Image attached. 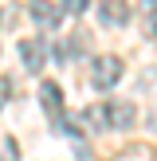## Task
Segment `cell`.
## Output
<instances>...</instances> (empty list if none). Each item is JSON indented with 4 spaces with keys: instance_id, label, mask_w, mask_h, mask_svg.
Here are the masks:
<instances>
[{
    "instance_id": "cell-1",
    "label": "cell",
    "mask_w": 157,
    "mask_h": 161,
    "mask_svg": "<svg viewBox=\"0 0 157 161\" xmlns=\"http://www.w3.org/2000/svg\"><path fill=\"white\" fill-rule=\"evenodd\" d=\"M122 71H126L122 55H94V63H90V86L94 91H114V86L122 83Z\"/></svg>"
},
{
    "instance_id": "cell-2",
    "label": "cell",
    "mask_w": 157,
    "mask_h": 161,
    "mask_svg": "<svg viewBox=\"0 0 157 161\" xmlns=\"http://www.w3.org/2000/svg\"><path fill=\"white\" fill-rule=\"evenodd\" d=\"M39 106L47 110V118H51L55 130H71L67 118H63V91H59V83H51V79L39 83Z\"/></svg>"
},
{
    "instance_id": "cell-3",
    "label": "cell",
    "mask_w": 157,
    "mask_h": 161,
    "mask_svg": "<svg viewBox=\"0 0 157 161\" xmlns=\"http://www.w3.org/2000/svg\"><path fill=\"white\" fill-rule=\"evenodd\" d=\"M102 126L106 130H130L133 122H138V110H133V102H102Z\"/></svg>"
},
{
    "instance_id": "cell-4",
    "label": "cell",
    "mask_w": 157,
    "mask_h": 161,
    "mask_svg": "<svg viewBox=\"0 0 157 161\" xmlns=\"http://www.w3.org/2000/svg\"><path fill=\"white\" fill-rule=\"evenodd\" d=\"M63 16H67L63 12V0H31V20H35L39 28H47V31L59 28Z\"/></svg>"
},
{
    "instance_id": "cell-5",
    "label": "cell",
    "mask_w": 157,
    "mask_h": 161,
    "mask_svg": "<svg viewBox=\"0 0 157 161\" xmlns=\"http://www.w3.org/2000/svg\"><path fill=\"white\" fill-rule=\"evenodd\" d=\"M98 20L106 28H126L130 24V4L126 0H98Z\"/></svg>"
},
{
    "instance_id": "cell-6",
    "label": "cell",
    "mask_w": 157,
    "mask_h": 161,
    "mask_svg": "<svg viewBox=\"0 0 157 161\" xmlns=\"http://www.w3.org/2000/svg\"><path fill=\"white\" fill-rule=\"evenodd\" d=\"M16 51H20V59H24L28 71H43V67H47V47L39 43V39H20Z\"/></svg>"
},
{
    "instance_id": "cell-7",
    "label": "cell",
    "mask_w": 157,
    "mask_h": 161,
    "mask_svg": "<svg viewBox=\"0 0 157 161\" xmlns=\"http://www.w3.org/2000/svg\"><path fill=\"white\" fill-rule=\"evenodd\" d=\"M0 161H20V146H16V138H0Z\"/></svg>"
},
{
    "instance_id": "cell-8",
    "label": "cell",
    "mask_w": 157,
    "mask_h": 161,
    "mask_svg": "<svg viewBox=\"0 0 157 161\" xmlns=\"http://www.w3.org/2000/svg\"><path fill=\"white\" fill-rule=\"evenodd\" d=\"M86 4H90V0H63V12H67V16H83Z\"/></svg>"
},
{
    "instance_id": "cell-9",
    "label": "cell",
    "mask_w": 157,
    "mask_h": 161,
    "mask_svg": "<svg viewBox=\"0 0 157 161\" xmlns=\"http://www.w3.org/2000/svg\"><path fill=\"white\" fill-rule=\"evenodd\" d=\"M12 98V83L8 79H0V114H4V102Z\"/></svg>"
},
{
    "instance_id": "cell-10",
    "label": "cell",
    "mask_w": 157,
    "mask_h": 161,
    "mask_svg": "<svg viewBox=\"0 0 157 161\" xmlns=\"http://www.w3.org/2000/svg\"><path fill=\"white\" fill-rule=\"evenodd\" d=\"M141 16H145V31L157 36V12H141Z\"/></svg>"
},
{
    "instance_id": "cell-11",
    "label": "cell",
    "mask_w": 157,
    "mask_h": 161,
    "mask_svg": "<svg viewBox=\"0 0 157 161\" xmlns=\"http://www.w3.org/2000/svg\"><path fill=\"white\" fill-rule=\"evenodd\" d=\"M118 161H145V153H141V149H126Z\"/></svg>"
},
{
    "instance_id": "cell-12",
    "label": "cell",
    "mask_w": 157,
    "mask_h": 161,
    "mask_svg": "<svg viewBox=\"0 0 157 161\" xmlns=\"http://www.w3.org/2000/svg\"><path fill=\"white\" fill-rule=\"evenodd\" d=\"M141 12H157V0H141Z\"/></svg>"
}]
</instances>
